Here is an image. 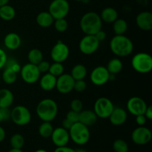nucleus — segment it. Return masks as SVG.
<instances>
[{
  "mask_svg": "<svg viewBox=\"0 0 152 152\" xmlns=\"http://www.w3.org/2000/svg\"><path fill=\"white\" fill-rule=\"evenodd\" d=\"M70 139L79 145H83L87 143L90 140V132L88 127L80 122L73 124L68 131Z\"/></svg>",
  "mask_w": 152,
  "mask_h": 152,
  "instance_id": "39448f33",
  "label": "nucleus"
},
{
  "mask_svg": "<svg viewBox=\"0 0 152 152\" xmlns=\"http://www.w3.org/2000/svg\"><path fill=\"white\" fill-rule=\"evenodd\" d=\"M36 112L42 122L51 123L58 114V105L53 99L45 98L39 102L36 108Z\"/></svg>",
  "mask_w": 152,
  "mask_h": 152,
  "instance_id": "f03ea898",
  "label": "nucleus"
},
{
  "mask_svg": "<svg viewBox=\"0 0 152 152\" xmlns=\"http://www.w3.org/2000/svg\"><path fill=\"white\" fill-rule=\"evenodd\" d=\"M100 18L102 22L105 23H113L117 19H118V12L114 7H108L104 8L100 13Z\"/></svg>",
  "mask_w": 152,
  "mask_h": 152,
  "instance_id": "b1692460",
  "label": "nucleus"
},
{
  "mask_svg": "<svg viewBox=\"0 0 152 152\" xmlns=\"http://www.w3.org/2000/svg\"><path fill=\"white\" fill-rule=\"evenodd\" d=\"M34 152H48V151H46V150H45V149H38V150H37V151H35Z\"/></svg>",
  "mask_w": 152,
  "mask_h": 152,
  "instance_id": "864d4df0",
  "label": "nucleus"
},
{
  "mask_svg": "<svg viewBox=\"0 0 152 152\" xmlns=\"http://www.w3.org/2000/svg\"><path fill=\"white\" fill-rule=\"evenodd\" d=\"M64 69H65V68H64V65H62V63L53 62V63L50 64L48 73L55 76L56 77H58L59 76L64 74Z\"/></svg>",
  "mask_w": 152,
  "mask_h": 152,
  "instance_id": "473e14b6",
  "label": "nucleus"
},
{
  "mask_svg": "<svg viewBox=\"0 0 152 152\" xmlns=\"http://www.w3.org/2000/svg\"><path fill=\"white\" fill-rule=\"evenodd\" d=\"M7 56L6 53L3 49L0 48V69L3 68L5 65L6 61H7Z\"/></svg>",
  "mask_w": 152,
  "mask_h": 152,
  "instance_id": "79ce46f5",
  "label": "nucleus"
},
{
  "mask_svg": "<svg viewBox=\"0 0 152 152\" xmlns=\"http://www.w3.org/2000/svg\"><path fill=\"white\" fill-rule=\"evenodd\" d=\"M94 36L97 39L98 41H99V42H102L105 38H106V33L101 29L99 30L97 33H96V34H94Z\"/></svg>",
  "mask_w": 152,
  "mask_h": 152,
  "instance_id": "c03bdc74",
  "label": "nucleus"
},
{
  "mask_svg": "<svg viewBox=\"0 0 152 152\" xmlns=\"http://www.w3.org/2000/svg\"><path fill=\"white\" fill-rule=\"evenodd\" d=\"M73 124L74 123H71L70 120H68V119L65 118L63 120H62V127L64 128L65 129H66V130L69 131V129H71V126H73Z\"/></svg>",
  "mask_w": 152,
  "mask_h": 152,
  "instance_id": "49530a36",
  "label": "nucleus"
},
{
  "mask_svg": "<svg viewBox=\"0 0 152 152\" xmlns=\"http://www.w3.org/2000/svg\"><path fill=\"white\" fill-rule=\"evenodd\" d=\"M19 73L22 80L27 84H34L37 83L41 77V73L39 71L37 65L29 62L21 68Z\"/></svg>",
  "mask_w": 152,
  "mask_h": 152,
  "instance_id": "1a4fd4ad",
  "label": "nucleus"
},
{
  "mask_svg": "<svg viewBox=\"0 0 152 152\" xmlns=\"http://www.w3.org/2000/svg\"><path fill=\"white\" fill-rule=\"evenodd\" d=\"M28 59L29 63L37 65L42 60H43L42 52L37 48H33L28 52Z\"/></svg>",
  "mask_w": 152,
  "mask_h": 152,
  "instance_id": "c85d7f7f",
  "label": "nucleus"
},
{
  "mask_svg": "<svg viewBox=\"0 0 152 152\" xmlns=\"http://www.w3.org/2000/svg\"><path fill=\"white\" fill-rule=\"evenodd\" d=\"M65 118L68 119L73 123H77V122H79V119H80V113L71 110L67 113Z\"/></svg>",
  "mask_w": 152,
  "mask_h": 152,
  "instance_id": "ea45409f",
  "label": "nucleus"
},
{
  "mask_svg": "<svg viewBox=\"0 0 152 152\" xmlns=\"http://www.w3.org/2000/svg\"><path fill=\"white\" fill-rule=\"evenodd\" d=\"M10 120L16 126H26L31 121V111L25 105H16L10 110Z\"/></svg>",
  "mask_w": 152,
  "mask_h": 152,
  "instance_id": "423d86ee",
  "label": "nucleus"
},
{
  "mask_svg": "<svg viewBox=\"0 0 152 152\" xmlns=\"http://www.w3.org/2000/svg\"><path fill=\"white\" fill-rule=\"evenodd\" d=\"M16 16V10L13 6L7 4L0 7V18L4 21H10Z\"/></svg>",
  "mask_w": 152,
  "mask_h": 152,
  "instance_id": "393cba45",
  "label": "nucleus"
},
{
  "mask_svg": "<svg viewBox=\"0 0 152 152\" xmlns=\"http://www.w3.org/2000/svg\"><path fill=\"white\" fill-rule=\"evenodd\" d=\"M4 68H10V69H12L16 73H19V71H20L22 66H21L20 64H19L16 59H13V58H10V59L7 58Z\"/></svg>",
  "mask_w": 152,
  "mask_h": 152,
  "instance_id": "c9c22d12",
  "label": "nucleus"
},
{
  "mask_svg": "<svg viewBox=\"0 0 152 152\" xmlns=\"http://www.w3.org/2000/svg\"><path fill=\"white\" fill-rule=\"evenodd\" d=\"M135 117H136L135 120H136L137 124L139 126H144L145 123H146L147 120H148L144 114H140V115L136 116Z\"/></svg>",
  "mask_w": 152,
  "mask_h": 152,
  "instance_id": "37998d69",
  "label": "nucleus"
},
{
  "mask_svg": "<svg viewBox=\"0 0 152 152\" xmlns=\"http://www.w3.org/2000/svg\"><path fill=\"white\" fill-rule=\"evenodd\" d=\"M51 140L56 147H62L67 145L70 140L69 132L62 127L53 129L51 136Z\"/></svg>",
  "mask_w": 152,
  "mask_h": 152,
  "instance_id": "dca6fc26",
  "label": "nucleus"
},
{
  "mask_svg": "<svg viewBox=\"0 0 152 152\" xmlns=\"http://www.w3.org/2000/svg\"><path fill=\"white\" fill-rule=\"evenodd\" d=\"M3 81L7 85H12L16 81L17 79V73L13 71V70L8 68H4V71L1 75Z\"/></svg>",
  "mask_w": 152,
  "mask_h": 152,
  "instance_id": "7c9ffc66",
  "label": "nucleus"
},
{
  "mask_svg": "<svg viewBox=\"0 0 152 152\" xmlns=\"http://www.w3.org/2000/svg\"><path fill=\"white\" fill-rule=\"evenodd\" d=\"M71 110L80 113L83 109V103L80 99H74L71 102Z\"/></svg>",
  "mask_w": 152,
  "mask_h": 152,
  "instance_id": "e433bc0d",
  "label": "nucleus"
},
{
  "mask_svg": "<svg viewBox=\"0 0 152 152\" xmlns=\"http://www.w3.org/2000/svg\"><path fill=\"white\" fill-rule=\"evenodd\" d=\"M53 25L54 26L55 30L59 33L65 32V31H67L68 28V21L65 19V18L54 19Z\"/></svg>",
  "mask_w": 152,
  "mask_h": 152,
  "instance_id": "f704fd0d",
  "label": "nucleus"
},
{
  "mask_svg": "<svg viewBox=\"0 0 152 152\" xmlns=\"http://www.w3.org/2000/svg\"><path fill=\"white\" fill-rule=\"evenodd\" d=\"M106 68L110 74L116 75V74L121 72L122 70H123V62H122L121 59H119V58H114V59H111V60L108 61Z\"/></svg>",
  "mask_w": 152,
  "mask_h": 152,
  "instance_id": "a878e982",
  "label": "nucleus"
},
{
  "mask_svg": "<svg viewBox=\"0 0 152 152\" xmlns=\"http://www.w3.org/2000/svg\"><path fill=\"white\" fill-rule=\"evenodd\" d=\"M109 78L110 74L106 67L102 65L94 68L90 74L91 82L96 86H102L106 84L109 81Z\"/></svg>",
  "mask_w": 152,
  "mask_h": 152,
  "instance_id": "ddd939ff",
  "label": "nucleus"
},
{
  "mask_svg": "<svg viewBox=\"0 0 152 152\" xmlns=\"http://www.w3.org/2000/svg\"><path fill=\"white\" fill-rule=\"evenodd\" d=\"M144 115L146 117V119L148 120H152V107L151 105H148L147 106L146 110H145V113H144Z\"/></svg>",
  "mask_w": 152,
  "mask_h": 152,
  "instance_id": "de8ad7c7",
  "label": "nucleus"
},
{
  "mask_svg": "<svg viewBox=\"0 0 152 152\" xmlns=\"http://www.w3.org/2000/svg\"><path fill=\"white\" fill-rule=\"evenodd\" d=\"M53 152H75V149L65 145V146L62 147H56Z\"/></svg>",
  "mask_w": 152,
  "mask_h": 152,
  "instance_id": "a18cd8bd",
  "label": "nucleus"
},
{
  "mask_svg": "<svg viewBox=\"0 0 152 152\" xmlns=\"http://www.w3.org/2000/svg\"><path fill=\"white\" fill-rule=\"evenodd\" d=\"M70 11L68 0H53L48 7V12L54 19L65 18Z\"/></svg>",
  "mask_w": 152,
  "mask_h": 152,
  "instance_id": "6e6552de",
  "label": "nucleus"
},
{
  "mask_svg": "<svg viewBox=\"0 0 152 152\" xmlns=\"http://www.w3.org/2000/svg\"><path fill=\"white\" fill-rule=\"evenodd\" d=\"M14 100L13 92L7 88L0 89V108H10Z\"/></svg>",
  "mask_w": 152,
  "mask_h": 152,
  "instance_id": "5701e85b",
  "label": "nucleus"
},
{
  "mask_svg": "<svg viewBox=\"0 0 152 152\" xmlns=\"http://www.w3.org/2000/svg\"><path fill=\"white\" fill-rule=\"evenodd\" d=\"M5 137H6L5 130L4 129V128L0 126V142H2V141L5 139Z\"/></svg>",
  "mask_w": 152,
  "mask_h": 152,
  "instance_id": "09e8293b",
  "label": "nucleus"
},
{
  "mask_svg": "<svg viewBox=\"0 0 152 152\" xmlns=\"http://www.w3.org/2000/svg\"><path fill=\"white\" fill-rule=\"evenodd\" d=\"M22 44L20 36L14 32L8 33L4 38V45L8 50H15L19 48Z\"/></svg>",
  "mask_w": 152,
  "mask_h": 152,
  "instance_id": "6ab92c4d",
  "label": "nucleus"
},
{
  "mask_svg": "<svg viewBox=\"0 0 152 152\" xmlns=\"http://www.w3.org/2000/svg\"><path fill=\"white\" fill-rule=\"evenodd\" d=\"M87 88V83L84 80H75L74 86V90L77 92H83Z\"/></svg>",
  "mask_w": 152,
  "mask_h": 152,
  "instance_id": "4c0bfd02",
  "label": "nucleus"
},
{
  "mask_svg": "<svg viewBox=\"0 0 152 152\" xmlns=\"http://www.w3.org/2000/svg\"><path fill=\"white\" fill-rule=\"evenodd\" d=\"M10 1V0H0V7L4 4H8V2Z\"/></svg>",
  "mask_w": 152,
  "mask_h": 152,
  "instance_id": "8fccbe9b",
  "label": "nucleus"
},
{
  "mask_svg": "<svg viewBox=\"0 0 152 152\" xmlns=\"http://www.w3.org/2000/svg\"><path fill=\"white\" fill-rule=\"evenodd\" d=\"M36 22L37 25L41 28H47L53 25L54 19L48 11H42L40 12L37 16Z\"/></svg>",
  "mask_w": 152,
  "mask_h": 152,
  "instance_id": "4be33fe9",
  "label": "nucleus"
},
{
  "mask_svg": "<svg viewBox=\"0 0 152 152\" xmlns=\"http://www.w3.org/2000/svg\"><path fill=\"white\" fill-rule=\"evenodd\" d=\"M97 116L92 110H82L80 112V119L79 122L84 124L86 126H91L96 123L97 120Z\"/></svg>",
  "mask_w": 152,
  "mask_h": 152,
  "instance_id": "412c9836",
  "label": "nucleus"
},
{
  "mask_svg": "<svg viewBox=\"0 0 152 152\" xmlns=\"http://www.w3.org/2000/svg\"><path fill=\"white\" fill-rule=\"evenodd\" d=\"M147 106L148 105L145 101L139 96L131 97L127 102L128 111L135 117L140 114H144Z\"/></svg>",
  "mask_w": 152,
  "mask_h": 152,
  "instance_id": "2eb2a0df",
  "label": "nucleus"
},
{
  "mask_svg": "<svg viewBox=\"0 0 152 152\" xmlns=\"http://www.w3.org/2000/svg\"><path fill=\"white\" fill-rule=\"evenodd\" d=\"M99 44L94 35H86L79 43V49L83 54L91 55L99 49Z\"/></svg>",
  "mask_w": 152,
  "mask_h": 152,
  "instance_id": "9d476101",
  "label": "nucleus"
},
{
  "mask_svg": "<svg viewBox=\"0 0 152 152\" xmlns=\"http://www.w3.org/2000/svg\"><path fill=\"white\" fill-rule=\"evenodd\" d=\"M136 23L138 28L144 31H150L152 29V13L149 11H142L136 17Z\"/></svg>",
  "mask_w": 152,
  "mask_h": 152,
  "instance_id": "f3484780",
  "label": "nucleus"
},
{
  "mask_svg": "<svg viewBox=\"0 0 152 152\" xmlns=\"http://www.w3.org/2000/svg\"><path fill=\"white\" fill-rule=\"evenodd\" d=\"M10 143L12 148L22 149V147L24 146V144H25L24 137L22 134H14L10 137Z\"/></svg>",
  "mask_w": 152,
  "mask_h": 152,
  "instance_id": "2f4dec72",
  "label": "nucleus"
},
{
  "mask_svg": "<svg viewBox=\"0 0 152 152\" xmlns=\"http://www.w3.org/2000/svg\"><path fill=\"white\" fill-rule=\"evenodd\" d=\"M50 63L48 61H45V60H42L37 65V68H38L39 71H40V73H48L49 71V68H50Z\"/></svg>",
  "mask_w": 152,
  "mask_h": 152,
  "instance_id": "a19ab883",
  "label": "nucleus"
},
{
  "mask_svg": "<svg viewBox=\"0 0 152 152\" xmlns=\"http://www.w3.org/2000/svg\"><path fill=\"white\" fill-rule=\"evenodd\" d=\"M10 119V108H0V123L7 121Z\"/></svg>",
  "mask_w": 152,
  "mask_h": 152,
  "instance_id": "58836bf2",
  "label": "nucleus"
},
{
  "mask_svg": "<svg viewBox=\"0 0 152 152\" xmlns=\"http://www.w3.org/2000/svg\"><path fill=\"white\" fill-rule=\"evenodd\" d=\"M127 111L120 107H117V108L114 107L112 112L108 117L111 124L115 126H120L124 124L127 120Z\"/></svg>",
  "mask_w": 152,
  "mask_h": 152,
  "instance_id": "a211bd4d",
  "label": "nucleus"
},
{
  "mask_svg": "<svg viewBox=\"0 0 152 152\" xmlns=\"http://www.w3.org/2000/svg\"><path fill=\"white\" fill-rule=\"evenodd\" d=\"M110 49L118 57L128 56L134 50L133 42L124 34L115 35L110 42Z\"/></svg>",
  "mask_w": 152,
  "mask_h": 152,
  "instance_id": "f257e3e1",
  "label": "nucleus"
},
{
  "mask_svg": "<svg viewBox=\"0 0 152 152\" xmlns=\"http://www.w3.org/2000/svg\"><path fill=\"white\" fill-rule=\"evenodd\" d=\"M131 63L133 69L140 74H148L152 70V57L145 52L136 53L132 59Z\"/></svg>",
  "mask_w": 152,
  "mask_h": 152,
  "instance_id": "20e7f679",
  "label": "nucleus"
},
{
  "mask_svg": "<svg viewBox=\"0 0 152 152\" xmlns=\"http://www.w3.org/2000/svg\"><path fill=\"white\" fill-rule=\"evenodd\" d=\"M87 68L83 64H77L71 69V75L74 80H84L87 76Z\"/></svg>",
  "mask_w": 152,
  "mask_h": 152,
  "instance_id": "bb28decb",
  "label": "nucleus"
},
{
  "mask_svg": "<svg viewBox=\"0 0 152 152\" xmlns=\"http://www.w3.org/2000/svg\"><path fill=\"white\" fill-rule=\"evenodd\" d=\"M114 108L112 101L108 98L102 96L95 101L94 110L97 117L101 119H107Z\"/></svg>",
  "mask_w": 152,
  "mask_h": 152,
  "instance_id": "0eeeda50",
  "label": "nucleus"
},
{
  "mask_svg": "<svg viewBox=\"0 0 152 152\" xmlns=\"http://www.w3.org/2000/svg\"><path fill=\"white\" fill-rule=\"evenodd\" d=\"M70 54V49L65 43L58 41L50 50V57L53 62L62 63L68 59Z\"/></svg>",
  "mask_w": 152,
  "mask_h": 152,
  "instance_id": "9b49d317",
  "label": "nucleus"
},
{
  "mask_svg": "<svg viewBox=\"0 0 152 152\" xmlns=\"http://www.w3.org/2000/svg\"><path fill=\"white\" fill-rule=\"evenodd\" d=\"M80 28L86 35H94L102 29V22L100 16L96 12H88L82 16L80 22Z\"/></svg>",
  "mask_w": 152,
  "mask_h": 152,
  "instance_id": "7ed1b4c3",
  "label": "nucleus"
},
{
  "mask_svg": "<svg viewBox=\"0 0 152 152\" xmlns=\"http://www.w3.org/2000/svg\"><path fill=\"white\" fill-rule=\"evenodd\" d=\"M75 152H88L86 150L83 149V148H78V149L75 150Z\"/></svg>",
  "mask_w": 152,
  "mask_h": 152,
  "instance_id": "603ef678",
  "label": "nucleus"
},
{
  "mask_svg": "<svg viewBox=\"0 0 152 152\" xmlns=\"http://www.w3.org/2000/svg\"><path fill=\"white\" fill-rule=\"evenodd\" d=\"M151 131L145 126H138L132 133V141L138 145H146L151 140Z\"/></svg>",
  "mask_w": 152,
  "mask_h": 152,
  "instance_id": "f8f14e48",
  "label": "nucleus"
},
{
  "mask_svg": "<svg viewBox=\"0 0 152 152\" xmlns=\"http://www.w3.org/2000/svg\"><path fill=\"white\" fill-rule=\"evenodd\" d=\"M56 78L50 73H45L39 78V86L43 91H50L56 88Z\"/></svg>",
  "mask_w": 152,
  "mask_h": 152,
  "instance_id": "aec40b11",
  "label": "nucleus"
},
{
  "mask_svg": "<svg viewBox=\"0 0 152 152\" xmlns=\"http://www.w3.org/2000/svg\"><path fill=\"white\" fill-rule=\"evenodd\" d=\"M53 127L50 122H42L38 129L39 134L43 138H49L53 133Z\"/></svg>",
  "mask_w": 152,
  "mask_h": 152,
  "instance_id": "c756f323",
  "label": "nucleus"
},
{
  "mask_svg": "<svg viewBox=\"0 0 152 152\" xmlns=\"http://www.w3.org/2000/svg\"><path fill=\"white\" fill-rule=\"evenodd\" d=\"M74 82L71 74H62L56 78V88L62 94H68L74 90Z\"/></svg>",
  "mask_w": 152,
  "mask_h": 152,
  "instance_id": "4468645a",
  "label": "nucleus"
},
{
  "mask_svg": "<svg viewBox=\"0 0 152 152\" xmlns=\"http://www.w3.org/2000/svg\"><path fill=\"white\" fill-rule=\"evenodd\" d=\"M74 1H84L85 0H74Z\"/></svg>",
  "mask_w": 152,
  "mask_h": 152,
  "instance_id": "5fc2aeb1",
  "label": "nucleus"
},
{
  "mask_svg": "<svg viewBox=\"0 0 152 152\" xmlns=\"http://www.w3.org/2000/svg\"><path fill=\"white\" fill-rule=\"evenodd\" d=\"M113 149L115 152H129V145L124 140L117 139L113 143Z\"/></svg>",
  "mask_w": 152,
  "mask_h": 152,
  "instance_id": "72a5a7b5",
  "label": "nucleus"
},
{
  "mask_svg": "<svg viewBox=\"0 0 152 152\" xmlns=\"http://www.w3.org/2000/svg\"><path fill=\"white\" fill-rule=\"evenodd\" d=\"M7 152H23L22 149H17V148H11Z\"/></svg>",
  "mask_w": 152,
  "mask_h": 152,
  "instance_id": "3c124183",
  "label": "nucleus"
},
{
  "mask_svg": "<svg viewBox=\"0 0 152 152\" xmlns=\"http://www.w3.org/2000/svg\"><path fill=\"white\" fill-rule=\"evenodd\" d=\"M113 31L115 35H123L129 28L127 22L123 19H117L113 22Z\"/></svg>",
  "mask_w": 152,
  "mask_h": 152,
  "instance_id": "cd10ccee",
  "label": "nucleus"
}]
</instances>
